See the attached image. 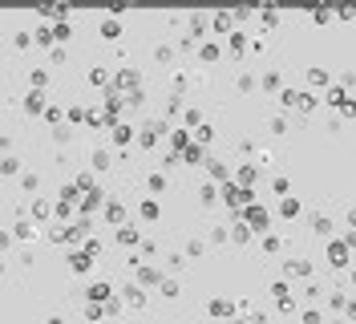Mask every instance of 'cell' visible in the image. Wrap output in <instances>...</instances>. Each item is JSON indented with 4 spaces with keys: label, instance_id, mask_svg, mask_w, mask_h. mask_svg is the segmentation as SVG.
<instances>
[{
    "label": "cell",
    "instance_id": "2",
    "mask_svg": "<svg viewBox=\"0 0 356 324\" xmlns=\"http://www.w3.org/2000/svg\"><path fill=\"white\" fill-rule=\"evenodd\" d=\"M69 268L73 272H89V268H93V255H89V251H69Z\"/></svg>",
    "mask_w": 356,
    "mask_h": 324
},
{
    "label": "cell",
    "instance_id": "16",
    "mask_svg": "<svg viewBox=\"0 0 356 324\" xmlns=\"http://www.w3.org/2000/svg\"><path fill=\"white\" fill-rule=\"evenodd\" d=\"M113 138L117 142H130V126H113Z\"/></svg>",
    "mask_w": 356,
    "mask_h": 324
},
{
    "label": "cell",
    "instance_id": "3",
    "mask_svg": "<svg viewBox=\"0 0 356 324\" xmlns=\"http://www.w3.org/2000/svg\"><path fill=\"white\" fill-rule=\"evenodd\" d=\"M122 300H126V304H134V308H138V304H142V300H146V296H142V288H138V284H126V288H122Z\"/></svg>",
    "mask_w": 356,
    "mask_h": 324
},
{
    "label": "cell",
    "instance_id": "18",
    "mask_svg": "<svg viewBox=\"0 0 356 324\" xmlns=\"http://www.w3.org/2000/svg\"><path fill=\"white\" fill-rule=\"evenodd\" d=\"M0 272H4V263H0Z\"/></svg>",
    "mask_w": 356,
    "mask_h": 324
},
{
    "label": "cell",
    "instance_id": "15",
    "mask_svg": "<svg viewBox=\"0 0 356 324\" xmlns=\"http://www.w3.org/2000/svg\"><path fill=\"white\" fill-rule=\"evenodd\" d=\"M53 41V28H37V45H49Z\"/></svg>",
    "mask_w": 356,
    "mask_h": 324
},
{
    "label": "cell",
    "instance_id": "5",
    "mask_svg": "<svg viewBox=\"0 0 356 324\" xmlns=\"http://www.w3.org/2000/svg\"><path fill=\"white\" fill-rule=\"evenodd\" d=\"M16 170H20V158H12V154L0 158V174H16Z\"/></svg>",
    "mask_w": 356,
    "mask_h": 324
},
{
    "label": "cell",
    "instance_id": "17",
    "mask_svg": "<svg viewBox=\"0 0 356 324\" xmlns=\"http://www.w3.org/2000/svg\"><path fill=\"white\" fill-rule=\"evenodd\" d=\"M49 324H65V320H61V316H49Z\"/></svg>",
    "mask_w": 356,
    "mask_h": 324
},
{
    "label": "cell",
    "instance_id": "9",
    "mask_svg": "<svg viewBox=\"0 0 356 324\" xmlns=\"http://www.w3.org/2000/svg\"><path fill=\"white\" fill-rule=\"evenodd\" d=\"M117 239H122L126 247H130V243H138V227H134V231H130V227H122V231H117Z\"/></svg>",
    "mask_w": 356,
    "mask_h": 324
},
{
    "label": "cell",
    "instance_id": "1",
    "mask_svg": "<svg viewBox=\"0 0 356 324\" xmlns=\"http://www.w3.org/2000/svg\"><path fill=\"white\" fill-rule=\"evenodd\" d=\"M85 296H89V300H93V304H105V300L113 296V288H109L105 280H93V284H89V288H85Z\"/></svg>",
    "mask_w": 356,
    "mask_h": 324
},
{
    "label": "cell",
    "instance_id": "7",
    "mask_svg": "<svg viewBox=\"0 0 356 324\" xmlns=\"http://www.w3.org/2000/svg\"><path fill=\"white\" fill-rule=\"evenodd\" d=\"M101 37H105V41H117V37H122V28H117L113 20H105V24H101Z\"/></svg>",
    "mask_w": 356,
    "mask_h": 324
},
{
    "label": "cell",
    "instance_id": "6",
    "mask_svg": "<svg viewBox=\"0 0 356 324\" xmlns=\"http://www.w3.org/2000/svg\"><path fill=\"white\" fill-rule=\"evenodd\" d=\"M89 166H93V170H105V166H109V154H105V150H93V158H89Z\"/></svg>",
    "mask_w": 356,
    "mask_h": 324
},
{
    "label": "cell",
    "instance_id": "12",
    "mask_svg": "<svg viewBox=\"0 0 356 324\" xmlns=\"http://www.w3.org/2000/svg\"><path fill=\"white\" fill-rule=\"evenodd\" d=\"M105 219H109V223H122V207H117V203H113V207H105Z\"/></svg>",
    "mask_w": 356,
    "mask_h": 324
},
{
    "label": "cell",
    "instance_id": "11",
    "mask_svg": "<svg viewBox=\"0 0 356 324\" xmlns=\"http://www.w3.org/2000/svg\"><path fill=\"white\" fill-rule=\"evenodd\" d=\"M45 81H49V73L45 69H33V90H45Z\"/></svg>",
    "mask_w": 356,
    "mask_h": 324
},
{
    "label": "cell",
    "instance_id": "8",
    "mask_svg": "<svg viewBox=\"0 0 356 324\" xmlns=\"http://www.w3.org/2000/svg\"><path fill=\"white\" fill-rule=\"evenodd\" d=\"M20 187H24V191H37V187H41V174H33V170H28L24 179H20Z\"/></svg>",
    "mask_w": 356,
    "mask_h": 324
},
{
    "label": "cell",
    "instance_id": "10",
    "mask_svg": "<svg viewBox=\"0 0 356 324\" xmlns=\"http://www.w3.org/2000/svg\"><path fill=\"white\" fill-rule=\"evenodd\" d=\"M33 219H49V203H45V199L33 203Z\"/></svg>",
    "mask_w": 356,
    "mask_h": 324
},
{
    "label": "cell",
    "instance_id": "13",
    "mask_svg": "<svg viewBox=\"0 0 356 324\" xmlns=\"http://www.w3.org/2000/svg\"><path fill=\"white\" fill-rule=\"evenodd\" d=\"M53 138H57V142H61V146H65V142L73 138V130H69V126H57V134H53Z\"/></svg>",
    "mask_w": 356,
    "mask_h": 324
},
{
    "label": "cell",
    "instance_id": "4",
    "mask_svg": "<svg viewBox=\"0 0 356 324\" xmlns=\"http://www.w3.org/2000/svg\"><path fill=\"white\" fill-rule=\"evenodd\" d=\"M24 109H28V113H41V109H45V94L33 90V94H28V102H24Z\"/></svg>",
    "mask_w": 356,
    "mask_h": 324
},
{
    "label": "cell",
    "instance_id": "14",
    "mask_svg": "<svg viewBox=\"0 0 356 324\" xmlns=\"http://www.w3.org/2000/svg\"><path fill=\"white\" fill-rule=\"evenodd\" d=\"M33 235V223H16V239H28Z\"/></svg>",
    "mask_w": 356,
    "mask_h": 324
}]
</instances>
